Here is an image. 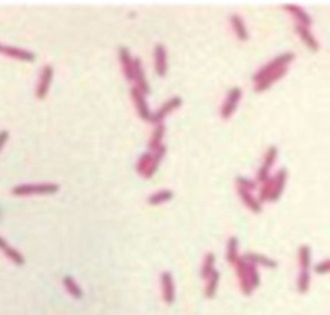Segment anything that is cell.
I'll list each match as a JSON object with an SVG mask.
<instances>
[{"label": "cell", "mask_w": 330, "mask_h": 315, "mask_svg": "<svg viewBox=\"0 0 330 315\" xmlns=\"http://www.w3.org/2000/svg\"><path fill=\"white\" fill-rule=\"evenodd\" d=\"M163 135H164V126L163 124H158L153 130V134L150 137V142H148V148L151 150H156L158 147H161L163 143Z\"/></svg>", "instance_id": "22"}, {"label": "cell", "mask_w": 330, "mask_h": 315, "mask_svg": "<svg viewBox=\"0 0 330 315\" xmlns=\"http://www.w3.org/2000/svg\"><path fill=\"white\" fill-rule=\"evenodd\" d=\"M309 281H311L309 270L308 268H301L300 276H298V291H300L301 294H304L306 291L309 289Z\"/></svg>", "instance_id": "27"}, {"label": "cell", "mask_w": 330, "mask_h": 315, "mask_svg": "<svg viewBox=\"0 0 330 315\" xmlns=\"http://www.w3.org/2000/svg\"><path fill=\"white\" fill-rule=\"evenodd\" d=\"M248 278H250V285L251 289H255L259 286V273H258V268L255 264H250L248 262Z\"/></svg>", "instance_id": "31"}, {"label": "cell", "mask_w": 330, "mask_h": 315, "mask_svg": "<svg viewBox=\"0 0 330 315\" xmlns=\"http://www.w3.org/2000/svg\"><path fill=\"white\" fill-rule=\"evenodd\" d=\"M0 249H2L7 256H9V259H12L15 264H18V265H23L25 264V256L21 254V252H18L15 248H12L9 243H7L2 236H0Z\"/></svg>", "instance_id": "17"}, {"label": "cell", "mask_w": 330, "mask_h": 315, "mask_svg": "<svg viewBox=\"0 0 330 315\" xmlns=\"http://www.w3.org/2000/svg\"><path fill=\"white\" fill-rule=\"evenodd\" d=\"M130 95H132L137 113L140 114V118L143 121H150L151 119V113H150V108H148V105H147V100H145V95L135 86L130 89Z\"/></svg>", "instance_id": "6"}, {"label": "cell", "mask_w": 330, "mask_h": 315, "mask_svg": "<svg viewBox=\"0 0 330 315\" xmlns=\"http://www.w3.org/2000/svg\"><path fill=\"white\" fill-rule=\"evenodd\" d=\"M242 98V89L240 87H232L227 92V97L224 100V105H222V110H221V116L227 119L232 116V113L237 110V105H239Z\"/></svg>", "instance_id": "3"}, {"label": "cell", "mask_w": 330, "mask_h": 315, "mask_svg": "<svg viewBox=\"0 0 330 315\" xmlns=\"http://www.w3.org/2000/svg\"><path fill=\"white\" fill-rule=\"evenodd\" d=\"M277 155H279L277 147H274V145H272V147H269V150L266 151L264 161H263V164H261L259 172H258V180L259 182H264L267 179V175H269V171H271V167L274 164L275 158H277Z\"/></svg>", "instance_id": "7"}, {"label": "cell", "mask_w": 330, "mask_h": 315, "mask_svg": "<svg viewBox=\"0 0 330 315\" xmlns=\"http://www.w3.org/2000/svg\"><path fill=\"white\" fill-rule=\"evenodd\" d=\"M243 259L250 264H263L266 267H272V268L277 267V262H275L274 259L266 257L263 254H258V252H247V254L243 256Z\"/></svg>", "instance_id": "19"}, {"label": "cell", "mask_w": 330, "mask_h": 315, "mask_svg": "<svg viewBox=\"0 0 330 315\" xmlns=\"http://www.w3.org/2000/svg\"><path fill=\"white\" fill-rule=\"evenodd\" d=\"M2 53L13 58H18L23 61H36V53L29 52V50H23L17 47H10V45H2Z\"/></svg>", "instance_id": "14"}, {"label": "cell", "mask_w": 330, "mask_h": 315, "mask_svg": "<svg viewBox=\"0 0 330 315\" xmlns=\"http://www.w3.org/2000/svg\"><path fill=\"white\" fill-rule=\"evenodd\" d=\"M150 161H151V153H143L142 158L139 159V163H137V166H135L137 172L143 175L145 171H147L148 166H150Z\"/></svg>", "instance_id": "32"}, {"label": "cell", "mask_w": 330, "mask_h": 315, "mask_svg": "<svg viewBox=\"0 0 330 315\" xmlns=\"http://www.w3.org/2000/svg\"><path fill=\"white\" fill-rule=\"evenodd\" d=\"M60 187L57 183H25V185L13 187L12 193L17 196H29V195H52L57 193Z\"/></svg>", "instance_id": "1"}, {"label": "cell", "mask_w": 330, "mask_h": 315, "mask_svg": "<svg viewBox=\"0 0 330 315\" xmlns=\"http://www.w3.org/2000/svg\"><path fill=\"white\" fill-rule=\"evenodd\" d=\"M235 182H237V185H239V190L251 191V190L256 188V183L253 180H250V179H247V177H237Z\"/></svg>", "instance_id": "33"}, {"label": "cell", "mask_w": 330, "mask_h": 315, "mask_svg": "<svg viewBox=\"0 0 330 315\" xmlns=\"http://www.w3.org/2000/svg\"><path fill=\"white\" fill-rule=\"evenodd\" d=\"M132 81L137 82V89H139L143 95L150 94V86L147 84V79H145V73H143V68H142V60L140 58H135L132 60Z\"/></svg>", "instance_id": "4"}, {"label": "cell", "mask_w": 330, "mask_h": 315, "mask_svg": "<svg viewBox=\"0 0 330 315\" xmlns=\"http://www.w3.org/2000/svg\"><path fill=\"white\" fill-rule=\"evenodd\" d=\"M287 169L285 167H280L279 172L272 177V191H271V201H275V199H279L280 193L283 187H285V180H287Z\"/></svg>", "instance_id": "11"}, {"label": "cell", "mask_w": 330, "mask_h": 315, "mask_svg": "<svg viewBox=\"0 0 330 315\" xmlns=\"http://www.w3.org/2000/svg\"><path fill=\"white\" fill-rule=\"evenodd\" d=\"M314 270H316L317 273H327L328 272V259H325L324 262L317 264L316 267H314Z\"/></svg>", "instance_id": "34"}, {"label": "cell", "mask_w": 330, "mask_h": 315, "mask_svg": "<svg viewBox=\"0 0 330 315\" xmlns=\"http://www.w3.org/2000/svg\"><path fill=\"white\" fill-rule=\"evenodd\" d=\"M214 260H216V257H214L213 252H208V254L205 256V262H203V267H202V276L203 278H208L210 273L214 270Z\"/></svg>", "instance_id": "29"}, {"label": "cell", "mask_w": 330, "mask_h": 315, "mask_svg": "<svg viewBox=\"0 0 330 315\" xmlns=\"http://www.w3.org/2000/svg\"><path fill=\"white\" fill-rule=\"evenodd\" d=\"M161 293H163V299L166 304L174 302V281L171 272H163L161 273Z\"/></svg>", "instance_id": "10"}, {"label": "cell", "mask_w": 330, "mask_h": 315, "mask_svg": "<svg viewBox=\"0 0 330 315\" xmlns=\"http://www.w3.org/2000/svg\"><path fill=\"white\" fill-rule=\"evenodd\" d=\"M271 191H272V179L267 177L263 182V187H261V190H259V203L266 201V199H269L271 198Z\"/></svg>", "instance_id": "30"}, {"label": "cell", "mask_w": 330, "mask_h": 315, "mask_svg": "<svg viewBox=\"0 0 330 315\" xmlns=\"http://www.w3.org/2000/svg\"><path fill=\"white\" fill-rule=\"evenodd\" d=\"M155 68L158 76H164L168 71V53L163 44L155 45Z\"/></svg>", "instance_id": "12"}, {"label": "cell", "mask_w": 330, "mask_h": 315, "mask_svg": "<svg viewBox=\"0 0 330 315\" xmlns=\"http://www.w3.org/2000/svg\"><path fill=\"white\" fill-rule=\"evenodd\" d=\"M235 265H237V276H239L240 288L243 291V294H251L253 289H251L250 278H248V262L243 257H237Z\"/></svg>", "instance_id": "5"}, {"label": "cell", "mask_w": 330, "mask_h": 315, "mask_svg": "<svg viewBox=\"0 0 330 315\" xmlns=\"http://www.w3.org/2000/svg\"><path fill=\"white\" fill-rule=\"evenodd\" d=\"M293 60H295V53H291V52H287V53H283V55L275 57L272 61H269L267 65H264L255 76H253V81H255V82L263 81L266 76H269L271 73L277 71V69H280L283 66H288L290 61H293Z\"/></svg>", "instance_id": "2"}, {"label": "cell", "mask_w": 330, "mask_h": 315, "mask_svg": "<svg viewBox=\"0 0 330 315\" xmlns=\"http://www.w3.org/2000/svg\"><path fill=\"white\" fill-rule=\"evenodd\" d=\"M218 281H219V272L214 268L208 276V285H206V291H205L206 297H214L216 289H218Z\"/></svg>", "instance_id": "25"}, {"label": "cell", "mask_w": 330, "mask_h": 315, "mask_svg": "<svg viewBox=\"0 0 330 315\" xmlns=\"http://www.w3.org/2000/svg\"><path fill=\"white\" fill-rule=\"evenodd\" d=\"M230 23H232V28L235 31V36L239 37L240 41H248V31L245 28L243 20L239 17V15H230Z\"/></svg>", "instance_id": "20"}, {"label": "cell", "mask_w": 330, "mask_h": 315, "mask_svg": "<svg viewBox=\"0 0 330 315\" xmlns=\"http://www.w3.org/2000/svg\"><path fill=\"white\" fill-rule=\"evenodd\" d=\"M285 10H288V12H291L293 13V17L301 23V26H304V28H308V26H311L312 25V20H311V17L308 13H306L301 7H298V5H285L283 7Z\"/></svg>", "instance_id": "18"}, {"label": "cell", "mask_w": 330, "mask_h": 315, "mask_svg": "<svg viewBox=\"0 0 330 315\" xmlns=\"http://www.w3.org/2000/svg\"><path fill=\"white\" fill-rule=\"evenodd\" d=\"M295 31H296V34L303 39V42L309 47V50H312V52H317V50H319V42L316 41V37L311 34V31H309L308 28H304V26H301V25H296V26H295Z\"/></svg>", "instance_id": "15"}, {"label": "cell", "mask_w": 330, "mask_h": 315, "mask_svg": "<svg viewBox=\"0 0 330 315\" xmlns=\"http://www.w3.org/2000/svg\"><path fill=\"white\" fill-rule=\"evenodd\" d=\"M164 153H166V147H164V145H161V147H158V148L155 150V155H151L150 166H148L147 171H145L143 177L148 179V177H151V175L156 172V169H158V166H159V163H161V159H163Z\"/></svg>", "instance_id": "16"}, {"label": "cell", "mask_w": 330, "mask_h": 315, "mask_svg": "<svg viewBox=\"0 0 330 315\" xmlns=\"http://www.w3.org/2000/svg\"><path fill=\"white\" fill-rule=\"evenodd\" d=\"M237 249H239V240H237V236H230L229 241H227V251H226V257H227L229 262L235 264Z\"/></svg>", "instance_id": "26"}, {"label": "cell", "mask_w": 330, "mask_h": 315, "mask_svg": "<svg viewBox=\"0 0 330 315\" xmlns=\"http://www.w3.org/2000/svg\"><path fill=\"white\" fill-rule=\"evenodd\" d=\"M298 257H300V265L301 268H309V264H311V248L308 244H303L298 251Z\"/></svg>", "instance_id": "28"}, {"label": "cell", "mask_w": 330, "mask_h": 315, "mask_svg": "<svg viewBox=\"0 0 330 315\" xmlns=\"http://www.w3.org/2000/svg\"><path fill=\"white\" fill-rule=\"evenodd\" d=\"M119 61H121V66H122V73H124L126 79L132 81V57H130V52L127 47L121 45L119 47Z\"/></svg>", "instance_id": "13"}, {"label": "cell", "mask_w": 330, "mask_h": 315, "mask_svg": "<svg viewBox=\"0 0 330 315\" xmlns=\"http://www.w3.org/2000/svg\"><path fill=\"white\" fill-rule=\"evenodd\" d=\"M181 105H182V98L181 97H173L171 100H168L163 106H159L155 114H151L150 121L156 122V124H161V121H163L174 108H178V106H181Z\"/></svg>", "instance_id": "8"}, {"label": "cell", "mask_w": 330, "mask_h": 315, "mask_svg": "<svg viewBox=\"0 0 330 315\" xmlns=\"http://www.w3.org/2000/svg\"><path fill=\"white\" fill-rule=\"evenodd\" d=\"M239 195L242 196V199H243V203L247 204L250 209L253 211V212H261V203L258 201V199H255L253 198V195H251V191H245V190H239Z\"/></svg>", "instance_id": "23"}, {"label": "cell", "mask_w": 330, "mask_h": 315, "mask_svg": "<svg viewBox=\"0 0 330 315\" xmlns=\"http://www.w3.org/2000/svg\"><path fill=\"white\" fill-rule=\"evenodd\" d=\"M0 52H2V45H0Z\"/></svg>", "instance_id": "36"}, {"label": "cell", "mask_w": 330, "mask_h": 315, "mask_svg": "<svg viewBox=\"0 0 330 315\" xmlns=\"http://www.w3.org/2000/svg\"><path fill=\"white\" fill-rule=\"evenodd\" d=\"M63 285H65V288L68 289V293H70L73 297H76V299H82L84 293H82V289L79 288L78 281H76V280L73 278V276L66 275L65 278H63Z\"/></svg>", "instance_id": "21"}, {"label": "cell", "mask_w": 330, "mask_h": 315, "mask_svg": "<svg viewBox=\"0 0 330 315\" xmlns=\"http://www.w3.org/2000/svg\"><path fill=\"white\" fill-rule=\"evenodd\" d=\"M52 78H53V66L52 65H45L42 68V73H41V81H39V86H37V90H36V95L37 98H45L49 92V87H50V82H52Z\"/></svg>", "instance_id": "9"}, {"label": "cell", "mask_w": 330, "mask_h": 315, "mask_svg": "<svg viewBox=\"0 0 330 315\" xmlns=\"http://www.w3.org/2000/svg\"><path fill=\"white\" fill-rule=\"evenodd\" d=\"M174 196L173 190H159L156 193H153L148 196V203L150 204H159V203H164V201H170V199Z\"/></svg>", "instance_id": "24"}, {"label": "cell", "mask_w": 330, "mask_h": 315, "mask_svg": "<svg viewBox=\"0 0 330 315\" xmlns=\"http://www.w3.org/2000/svg\"><path fill=\"white\" fill-rule=\"evenodd\" d=\"M9 137H10L9 130H0V150L4 148V145L9 140Z\"/></svg>", "instance_id": "35"}]
</instances>
